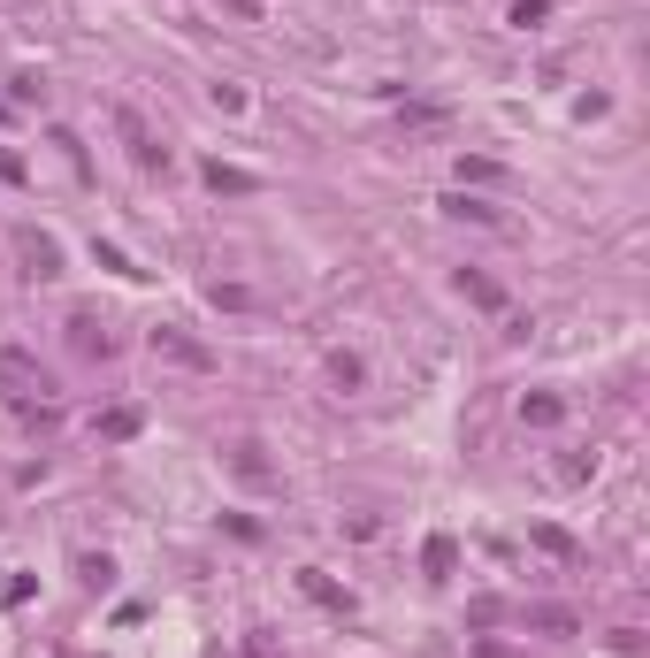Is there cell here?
I'll list each match as a JSON object with an SVG mask.
<instances>
[{
    "label": "cell",
    "mask_w": 650,
    "mask_h": 658,
    "mask_svg": "<svg viewBox=\"0 0 650 658\" xmlns=\"http://www.w3.org/2000/svg\"><path fill=\"white\" fill-rule=\"evenodd\" d=\"M329 383H337V391H360V383H368V368H360L352 352H329Z\"/></svg>",
    "instance_id": "cell-2"
},
{
    "label": "cell",
    "mask_w": 650,
    "mask_h": 658,
    "mask_svg": "<svg viewBox=\"0 0 650 658\" xmlns=\"http://www.w3.org/2000/svg\"><path fill=\"white\" fill-rule=\"evenodd\" d=\"M306 597H314V605H329V613H345V590H337V582H322L314 567H306Z\"/></svg>",
    "instance_id": "cell-5"
},
{
    "label": "cell",
    "mask_w": 650,
    "mask_h": 658,
    "mask_svg": "<svg viewBox=\"0 0 650 658\" xmlns=\"http://www.w3.org/2000/svg\"><path fill=\"white\" fill-rule=\"evenodd\" d=\"M153 352H169V360H184V368H207V352L184 345V337H169V329H153Z\"/></svg>",
    "instance_id": "cell-3"
},
{
    "label": "cell",
    "mask_w": 650,
    "mask_h": 658,
    "mask_svg": "<svg viewBox=\"0 0 650 658\" xmlns=\"http://www.w3.org/2000/svg\"><path fill=\"white\" fill-rule=\"evenodd\" d=\"M528 628H551V636H574V613H559V605H536V613H528Z\"/></svg>",
    "instance_id": "cell-9"
},
{
    "label": "cell",
    "mask_w": 650,
    "mask_h": 658,
    "mask_svg": "<svg viewBox=\"0 0 650 658\" xmlns=\"http://www.w3.org/2000/svg\"><path fill=\"white\" fill-rule=\"evenodd\" d=\"M543 16H551V0H513V16H505V23H513V31H536Z\"/></svg>",
    "instance_id": "cell-6"
},
{
    "label": "cell",
    "mask_w": 650,
    "mask_h": 658,
    "mask_svg": "<svg viewBox=\"0 0 650 658\" xmlns=\"http://www.w3.org/2000/svg\"><path fill=\"white\" fill-rule=\"evenodd\" d=\"M23 261H31V276H54V245H46V238H23Z\"/></svg>",
    "instance_id": "cell-12"
},
{
    "label": "cell",
    "mask_w": 650,
    "mask_h": 658,
    "mask_svg": "<svg viewBox=\"0 0 650 658\" xmlns=\"http://www.w3.org/2000/svg\"><path fill=\"white\" fill-rule=\"evenodd\" d=\"M589 475H597V452H566L559 460V483H589Z\"/></svg>",
    "instance_id": "cell-8"
},
{
    "label": "cell",
    "mask_w": 650,
    "mask_h": 658,
    "mask_svg": "<svg viewBox=\"0 0 650 658\" xmlns=\"http://www.w3.org/2000/svg\"><path fill=\"white\" fill-rule=\"evenodd\" d=\"M115 131H123V146H130L138 169H169V146L146 131V115H138V108H115Z\"/></svg>",
    "instance_id": "cell-1"
},
{
    "label": "cell",
    "mask_w": 650,
    "mask_h": 658,
    "mask_svg": "<svg viewBox=\"0 0 650 658\" xmlns=\"http://www.w3.org/2000/svg\"><path fill=\"white\" fill-rule=\"evenodd\" d=\"M559 414H566L559 398H520V421H528V429H551Z\"/></svg>",
    "instance_id": "cell-4"
},
{
    "label": "cell",
    "mask_w": 650,
    "mask_h": 658,
    "mask_svg": "<svg viewBox=\"0 0 650 658\" xmlns=\"http://www.w3.org/2000/svg\"><path fill=\"white\" fill-rule=\"evenodd\" d=\"M536 544L551 551V559H574V551H582V544H574V536H566V528H551V521L536 528Z\"/></svg>",
    "instance_id": "cell-10"
},
{
    "label": "cell",
    "mask_w": 650,
    "mask_h": 658,
    "mask_svg": "<svg viewBox=\"0 0 650 658\" xmlns=\"http://www.w3.org/2000/svg\"><path fill=\"white\" fill-rule=\"evenodd\" d=\"M444 215H475V222H498V207H482V199H467V192H452V199H444Z\"/></svg>",
    "instance_id": "cell-11"
},
{
    "label": "cell",
    "mask_w": 650,
    "mask_h": 658,
    "mask_svg": "<svg viewBox=\"0 0 650 658\" xmlns=\"http://www.w3.org/2000/svg\"><path fill=\"white\" fill-rule=\"evenodd\" d=\"M459 291H467L475 307H498V284H482V276H467V268H459Z\"/></svg>",
    "instance_id": "cell-16"
},
{
    "label": "cell",
    "mask_w": 650,
    "mask_h": 658,
    "mask_svg": "<svg viewBox=\"0 0 650 658\" xmlns=\"http://www.w3.org/2000/svg\"><path fill=\"white\" fill-rule=\"evenodd\" d=\"M77 574H85L92 590H108V574H115V567H108V559H92V551H85V559H77Z\"/></svg>",
    "instance_id": "cell-17"
},
{
    "label": "cell",
    "mask_w": 650,
    "mask_h": 658,
    "mask_svg": "<svg viewBox=\"0 0 650 658\" xmlns=\"http://www.w3.org/2000/svg\"><path fill=\"white\" fill-rule=\"evenodd\" d=\"M69 329H77V352H108V337H100V322H92V314H77Z\"/></svg>",
    "instance_id": "cell-15"
},
{
    "label": "cell",
    "mask_w": 650,
    "mask_h": 658,
    "mask_svg": "<svg viewBox=\"0 0 650 658\" xmlns=\"http://www.w3.org/2000/svg\"><path fill=\"white\" fill-rule=\"evenodd\" d=\"M207 184H215V192H253V176H245V169H222V161H207Z\"/></svg>",
    "instance_id": "cell-7"
},
{
    "label": "cell",
    "mask_w": 650,
    "mask_h": 658,
    "mask_svg": "<svg viewBox=\"0 0 650 658\" xmlns=\"http://www.w3.org/2000/svg\"><path fill=\"white\" fill-rule=\"evenodd\" d=\"M452 559H459V551H452V536H429V574H436V582L452 574Z\"/></svg>",
    "instance_id": "cell-14"
},
{
    "label": "cell",
    "mask_w": 650,
    "mask_h": 658,
    "mask_svg": "<svg viewBox=\"0 0 650 658\" xmlns=\"http://www.w3.org/2000/svg\"><path fill=\"white\" fill-rule=\"evenodd\" d=\"M100 437H138V406H115V414L100 421Z\"/></svg>",
    "instance_id": "cell-13"
}]
</instances>
